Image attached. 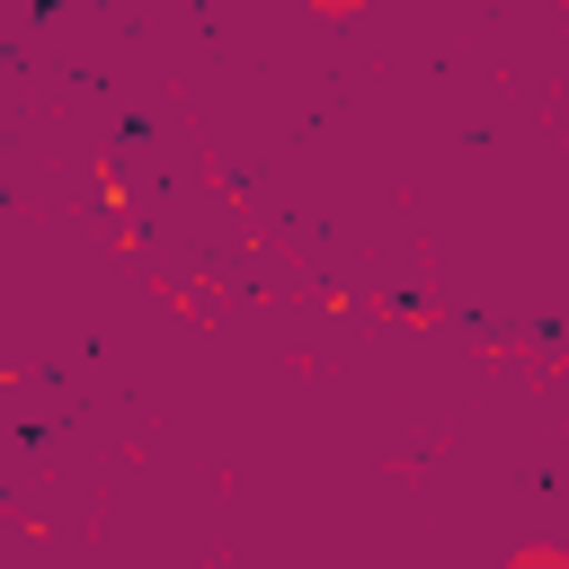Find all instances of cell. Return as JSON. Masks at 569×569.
I'll use <instances>...</instances> for the list:
<instances>
[{"label":"cell","instance_id":"obj_1","mask_svg":"<svg viewBox=\"0 0 569 569\" xmlns=\"http://www.w3.org/2000/svg\"><path fill=\"white\" fill-rule=\"evenodd\" d=\"M507 569H569V551H560V542H525Z\"/></svg>","mask_w":569,"mask_h":569},{"label":"cell","instance_id":"obj_2","mask_svg":"<svg viewBox=\"0 0 569 569\" xmlns=\"http://www.w3.org/2000/svg\"><path fill=\"white\" fill-rule=\"evenodd\" d=\"M302 9H320V18H347V9H365V0H302Z\"/></svg>","mask_w":569,"mask_h":569}]
</instances>
